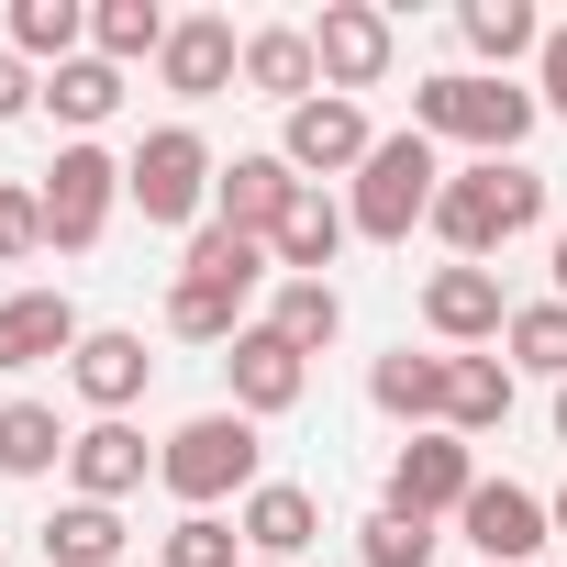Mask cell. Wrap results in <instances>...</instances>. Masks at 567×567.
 Instances as JSON below:
<instances>
[{
    "label": "cell",
    "instance_id": "ac0fdd59",
    "mask_svg": "<svg viewBox=\"0 0 567 567\" xmlns=\"http://www.w3.org/2000/svg\"><path fill=\"white\" fill-rule=\"evenodd\" d=\"M234 534H245L256 556H278V567H290V556L323 534V501H312L301 478H256V489L234 501Z\"/></svg>",
    "mask_w": 567,
    "mask_h": 567
},
{
    "label": "cell",
    "instance_id": "ffe728a7",
    "mask_svg": "<svg viewBox=\"0 0 567 567\" xmlns=\"http://www.w3.org/2000/svg\"><path fill=\"white\" fill-rule=\"evenodd\" d=\"M346 234H357V212H346L334 189H301L290 212H278V234H267V256H278V278H323V267L346 256Z\"/></svg>",
    "mask_w": 567,
    "mask_h": 567
},
{
    "label": "cell",
    "instance_id": "277c9868",
    "mask_svg": "<svg viewBox=\"0 0 567 567\" xmlns=\"http://www.w3.org/2000/svg\"><path fill=\"white\" fill-rule=\"evenodd\" d=\"M212 189H223V167H212V145H200L189 123H156V134H145L134 156H123V200H134L145 223H167V234H178V223L200 234Z\"/></svg>",
    "mask_w": 567,
    "mask_h": 567
},
{
    "label": "cell",
    "instance_id": "f35d334b",
    "mask_svg": "<svg viewBox=\"0 0 567 567\" xmlns=\"http://www.w3.org/2000/svg\"><path fill=\"white\" fill-rule=\"evenodd\" d=\"M556 445H567V390H556Z\"/></svg>",
    "mask_w": 567,
    "mask_h": 567
},
{
    "label": "cell",
    "instance_id": "f1b7e54d",
    "mask_svg": "<svg viewBox=\"0 0 567 567\" xmlns=\"http://www.w3.org/2000/svg\"><path fill=\"white\" fill-rule=\"evenodd\" d=\"M90 45V0H12V56L23 68H68Z\"/></svg>",
    "mask_w": 567,
    "mask_h": 567
},
{
    "label": "cell",
    "instance_id": "7402d4cb",
    "mask_svg": "<svg viewBox=\"0 0 567 567\" xmlns=\"http://www.w3.org/2000/svg\"><path fill=\"white\" fill-rule=\"evenodd\" d=\"M34 112H56V123H68V145H90V134L123 112V68L68 56V68H45V101H34Z\"/></svg>",
    "mask_w": 567,
    "mask_h": 567
},
{
    "label": "cell",
    "instance_id": "ab89813d",
    "mask_svg": "<svg viewBox=\"0 0 567 567\" xmlns=\"http://www.w3.org/2000/svg\"><path fill=\"white\" fill-rule=\"evenodd\" d=\"M545 512H556V534H567V489H556V501H545Z\"/></svg>",
    "mask_w": 567,
    "mask_h": 567
},
{
    "label": "cell",
    "instance_id": "484cf974",
    "mask_svg": "<svg viewBox=\"0 0 567 567\" xmlns=\"http://www.w3.org/2000/svg\"><path fill=\"white\" fill-rule=\"evenodd\" d=\"M267 334H290L301 357H323L346 334V290H334V278H278V290H267Z\"/></svg>",
    "mask_w": 567,
    "mask_h": 567
},
{
    "label": "cell",
    "instance_id": "d6986e66",
    "mask_svg": "<svg viewBox=\"0 0 567 567\" xmlns=\"http://www.w3.org/2000/svg\"><path fill=\"white\" fill-rule=\"evenodd\" d=\"M245 90L256 101H323V56H312V23H256L245 34Z\"/></svg>",
    "mask_w": 567,
    "mask_h": 567
},
{
    "label": "cell",
    "instance_id": "6da1fadb",
    "mask_svg": "<svg viewBox=\"0 0 567 567\" xmlns=\"http://www.w3.org/2000/svg\"><path fill=\"white\" fill-rule=\"evenodd\" d=\"M545 223V167H523V156H478V167H445V189H434V234L456 245V267H489L512 234H534Z\"/></svg>",
    "mask_w": 567,
    "mask_h": 567
},
{
    "label": "cell",
    "instance_id": "4316f807",
    "mask_svg": "<svg viewBox=\"0 0 567 567\" xmlns=\"http://www.w3.org/2000/svg\"><path fill=\"white\" fill-rule=\"evenodd\" d=\"M167 12H156V0H90V56L101 68H145V56H167Z\"/></svg>",
    "mask_w": 567,
    "mask_h": 567
},
{
    "label": "cell",
    "instance_id": "9a60e30c",
    "mask_svg": "<svg viewBox=\"0 0 567 567\" xmlns=\"http://www.w3.org/2000/svg\"><path fill=\"white\" fill-rule=\"evenodd\" d=\"M301 189H312V178L278 156V145H267V156H234V167H223V189H212V223H234V234H256V245H267V234H278V212H290Z\"/></svg>",
    "mask_w": 567,
    "mask_h": 567
},
{
    "label": "cell",
    "instance_id": "7c38bea8",
    "mask_svg": "<svg viewBox=\"0 0 567 567\" xmlns=\"http://www.w3.org/2000/svg\"><path fill=\"white\" fill-rule=\"evenodd\" d=\"M145 334H123V323H90L79 334V357H68V390L90 401V423H123L134 401H145Z\"/></svg>",
    "mask_w": 567,
    "mask_h": 567
},
{
    "label": "cell",
    "instance_id": "f546056e",
    "mask_svg": "<svg viewBox=\"0 0 567 567\" xmlns=\"http://www.w3.org/2000/svg\"><path fill=\"white\" fill-rule=\"evenodd\" d=\"M456 34H467V56H489V79H501L512 56H545V23L523 12V0H467Z\"/></svg>",
    "mask_w": 567,
    "mask_h": 567
},
{
    "label": "cell",
    "instance_id": "30bf717a",
    "mask_svg": "<svg viewBox=\"0 0 567 567\" xmlns=\"http://www.w3.org/2000/svg\"><path fill=\"white\" fill-rule=\"evenodd\" d=\"M223 379H234V412H245V423H267V412H301V390H312V357H301L290 334L245 323V334L223 346Z\"/></svg>",
    "mask_w": 567,
    "mask_h": 567
},
{
    "label": "cell",
    "instance_id": "44dd1931",
    "mask_svg": "<svg viewBox=\"0 0 567 567\" xmlns=\"http://www.w3.org/2000/svg\"><path fill=\"white\" fill-rule=\"evenodd\" d=\"M445 390H456V357H412V346H401V357L368 368V401H379L390 423H412V434L445 423Z\"/></svg>",
    "mask_w": 567,
    "mask_h": 567
},
{
    "label": "cell",
    "instance_id": "52a82bcc",
    "mask_svg": "<svg viewBox=\"0 0 567 567\" xmlns=\"http://www.w3.org/2000/svg\"><path fill=\"white\" fill-rule=\"evenodd\" d=\"M467 489H478V445L467 434H412L401 456H390V512H412V523H456L467 512Z\"/></svg>",
    "mask_w": 567,
    "mask_h": 567
},
{
    "label": "cell",
    "instance_id": "5bb4252c",
    "mask_svg": "<svg viewBox=\"0 0 567 567\" xmlns=\"http://www.w3.org/2000/svg\"><path fill=\"white\" fill-rule=\"evenodd\" d=\"M156 79H167L178 101H223V90L245 79V34H234L223 12H189V23L167 34V56H156Z\"/></svg>",
    "mask_w": 567,
    "mask_h": 567
},
{
    "label": "cell",
    "instance_id": "ba28073f",
    "mask_svg": "<svg viewBox=\"0 0 567 567\" xmlns=\"http://www.w3.org/2000/svg\"><path fill=\"white\" fill-rule=\"evenodd\" d=\"M278 156L323 189V178H357V167L379 156V123H368V101H334V90H323V101H301L290 123H278Z\"/></svg>",
    "mask_w": 567,
    "mask_h": 567
},
{
    "label": "cell",
    "instance_id": "d4e9b609",
    "mask_svg": "<svg viewBox=\"0 0 567 567\" xmlns=\"http://www.w3.org/2000/svg\"><path fill=\"white\" fill-rule=\"evenodd\" d=\"M178 278H200V290H267L278 256H267L256 234H234V223H200V234H189V256H178Z\"/></svg>",
    "mask_w": 567,
    "mask_h": 567
},
{
    "label": "cell",
    "instance_id": "8fae6325",
    "mask_svg": "<svg viewBox=\"0 0 567 567\" xmlns=\"http://www.w3.org/2000/svg\"><path fill=\"white\" fill-rule=\"evenodd\" d=\"M456 534L478 545V567H523L534 545H556V512H545L534 489H512V478H478L467 512H456Z\"/></svg>",
    "mask_w": 567,
    "mask_h": 567
},
{
    "label": "cell",
    "instance_id": "d6a6232c",
    "mask_svg": "<svg viewBox=\"0 0 567 567\" xmlns=\"http://www.w3.org/2000/svg\"><path fill=\"white\" fill-rule=\"evenodd\" d=\"M357 567H434V523H412V512H368L357 523Z\"/></svg>",
    "mask_w": 567,
    "mask_h": 567
},
{
    "label": "cell",
    "instance_id": "e575fe53",
    "mask_svg": "<svg viewBox=\"0 0 567 567\" xmlns=\"http://www.w3.org/2000/svg\"><path fill=\"white\" fill-rule=\"evenodd\" d=\"M45 256V189L34 178H0V267Z\"/></svg>",
    "mask_w": 567,
    "mask_h": 567
},
{
    "label": "cell",
    "instance_id": "b9f144b4",
    "mask_svg": "<svg viewBox=\"0 0 567 567\" xmlns=\"http://www.w3.org/2000/svg\"><path fill=\"white\" fill-rule=\"evenodd\" d=\"M0 567H12V556H0Z\"/></svg>",
    "mask_w": 567,
    "mask_h": 567
},
{
    "label": "cell",
    "instance_id": "74e56055",
    "mask_svg": "<svg viewBox=\"0 0 567 567\" xmlns=\"http://www.w3.org/2000/svg\"><path fill=\"white\" fill-rule=\"evenodd\" d=\"M545 267H556V301H567V234H556V256H545Z\"/></svg>",
    "mask_w": 567,
    "mask_h": 567
},
{
    "label": "cell",
    "instance_id": "cb8c5ba5",
    "mask_svg": "<svg viewBox=\"0 0 567 567\" xmlns=\"http://www.w3.org/2000/svg\"><path fill=\"white\" fill-rule=\"evenodd\" d=\"M68 423H56V401H0V478H56L68 467Z\"/></svg>",
    "mask_w": 567,
    "mask_h": 567
},
{
    "label": "cell",
    "instance_id": "3957f363",
    "mask_svg": "<svg viewBox=\"0 0 567 567\" xmlns=\"http://www.w3.org/2000/svg\"><path fill=\"white\" fill-rule=\"evenodd\" d=\"M434 189H445L434 134H379V156L346 178V212L368 245H412V223H434Z\"/></svg>",
    "mask_w": 567,
    "mask_h": 567
},
{
    "label": "cell",
    "instance_id": "2e32d148",
    "mask_svg": "<svg viewBox=\"0 0 567 567\" xmlns=\"http://www.w3.org/2000/svg\"><path fill=\"white\" fill-rule=\"evenodd\" d=\"M145 467H156V456H145L134 423H79V445H68V501H112V512H123V501L145 489Z\"/></svg>",
    "mask_w": 567,
    "mask_h": 567
},
{
    "label": "cell",
    "instance_id": "d590c367",
    "mask_svg": "<svg viewBox=\"0 0 567 567\" xmlns=\"http://www.w3.org/2000/svg\"><path fill=\"white\" fill-rule=\"evenodd\" d=\"M534 101L567 123V23H545V56H534Z\"/></svg>",
    "mask_w": 567,
    "mask_h": 567
},
{
    "label": "cell",
    "instance_id": "7a4b0ae2",
    "mask_svg": "<svg viewBox=\"0 0 567 567\" xmlns=\"http://www.w3.org/2000/svg\"><path fill=\"white\" fill-rule=\"evenodd\" d=\"M534 112H545V101L512 90V79H489V68H445V79L412 90V134H434V145H478V156H523Z\"/></svg>",
    "mask_w": 567,
    "mask_h": 567
},
{
    "label": "cell",
    "instance_id": "60d3db41",
    "mask_svg": "<svg viewBox=\"0 0 567 567\" xmlns=\"http://www.w3.org/2000/svg\"><path fill=\"white\" fill-rule=\"evenodd\" d=\"M245 567H278V556H245Z\"/></svg>",
    "mask_w": 567,
    "mask_h": 567
},
{
    "label": "cell",
    "instance_id": "83f0119b",
    "mask_svg": "<svg viewBox=\"0 0 567 567\" xmlns=\"http://www.w3.org/2000/svg\"><path fill=\"white\" fill-rule=\"evenodd\" d=\"M512 423V357H456V390H445V434H501Z\"/></svg>",
    "mask_w": 567,
    "mask_h": 567
},
{
    "label": "cell",
    "instance_id": "8992f818",
    "mask_svg": "<svg viewBox=\"0 0 567 567\" xmlns=\"http://www.w3.org/2000/svg\"><path fill=\"white\" fill-rule=\"evenodd\" d=\"M34 189H45V245H56V256H90V245L112 234V212H123V156L56 145V167H45Z\"/></svg>",
    "mask_w": 567,
    "mask_h": 567
},
{
    "label": "cell",
    "instance_id": "836d02e7",
    "mask_svg": "<svg viewBox=\"0 0 567 567\" xmlns=\"http://www.w3.org/2000/svg\"><path fill=\"white\" fill-rule=\"evenodd\" d=\"M156 556H167V567H245V534H234L223 512H178V523L156 534Z\"/></svg>",
    "mask_w": 567,
    "mask_h": 567
},
{
    "label": "cell",
    "instance_id": "e0dca14e",
    "mask_svg": "<svg viewBox=\"0 0 567 567\" xmlns=\"http://www.w3.org/2000/svg\"><path fill=\"white\" fill-rule=\"evenodd\" d=\"M79 301L68 290H12V301H0V379H12V368H45V357H79Z\"/></svg>",
    "mask_w": 567,
    "mask_h": 567
},
{
    "label": "cell",
    "instance_id": "1f68e13d",
    "mask_svg": "<svg viewBox=\"0 0 567 567\" xmlns=\"http://www.w3.org/2000/svg\"><path fill=\"white\" fill-rule=\"evenodd\" d=\"M167 334L178 346H234L245 334V290H200V278H178V290H167Z\"/></svg>",
    "mask_w": 567,
    "mask_h": 567
},
{
    "label": "cell",
    "instance_id": "4fadbf2b",
    "mask_svg": "<svg viewBox=\"0 0 567 567\" xmlns=\"http://www.w3.org/2000/svg\"><path fill=\"white\" fill-rule=\"evenodd\" d=\"M423 323H434L445 346H501V334H512L501 267H434V278H423Z\"/></svg>",
    "mask_w": 567,
    "mask_h": 567
},
{
    "label": "cell",
    "instance_id": "8d00e7d4",
    "mask_svg": "<svg viewBox=\"0 0 567 567\" xmlns=\"http://www.w3.org/2000/svg\"><path fill=\"white\" fill-rule=\"evenodd\" d=\"M34 101H45V79H34V68H23L12 45H0V123H23Z\"/></svg>",
    "mask_w": 567,
    "mask_h": 567
},
{
    "label": "cell",
    "instance_id": "4dcf8cb0",
    "mask_svg": "<svg viewBox=\"0 0 567 567\" xmlns=\"http://www.w3.org/2000/svg\"><path fill=\"white\" fill-rule=\"evenodd\" d=\"M501 346H512V379H556L567 390V301H523Z\"/></svg>",
    "mask_w": 567,
    "mask_h": 567
},
{
    "label": "cell",
    "instance_id": "9c48e42d",
    "mask_svg": "<svg viewBox=\"0 0 567 567\" xmlns=\"http://www.w3.org/2000/svg\"><path fill=\"white\" fill-rule=\"evenodd\" d=\"M312 56H323V90H334V101H357V90H379V79H390L401 34H390V12H379V0H323Z\"/></svg>",
    "mask_w": 567,
    "mask_h": 567
},
{
    "label": "cell",
    "instance_id": "5b68a950",
    "mask_svg": "<svg viewBox=\"0 0 567 567\" xmlns=\"http://www.w3.org/2000/svg\"><path fill=\"white\" fill-rule=\"evenodd\" d=\"M156 478H167L189 512L245 501V489H256V423H245V412H189V423L156 445Z\"/></svg>",
    "mask_w": 567,
    "mask_h": 567
},
{
    "label": "cell",
    "instance_id": "603a6c76",
    "mask_svg": "<svg viewBox=\"0 0 567 567\" xmlns=\"http://www.w3.org/2000/svg\"><path fill=\"white\" fill-rule=\"evenodd\" d=\"M34 545H45V567H112L134 534H123V512H112V501H56V512L34 523Z\"/></svg>",
    "mask_w": 567,
    "mask_h": 567
}]
</instances>
